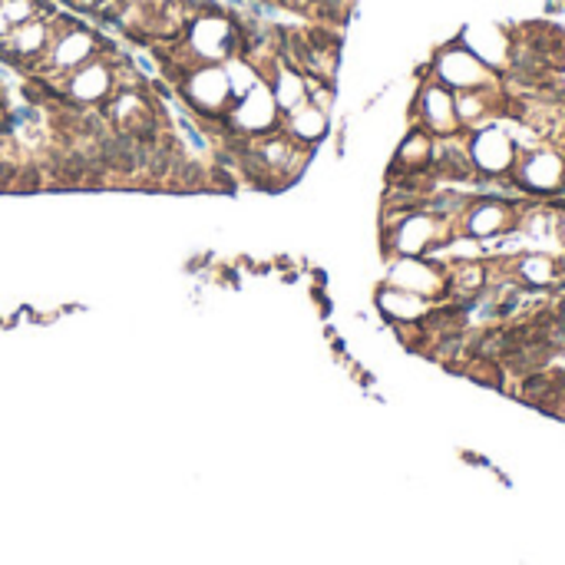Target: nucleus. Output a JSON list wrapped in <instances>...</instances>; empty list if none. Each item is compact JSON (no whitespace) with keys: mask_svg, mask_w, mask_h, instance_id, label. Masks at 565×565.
Listing matches in <instances>:
<instances>
[{"mask_svg":"<svg viewBox=\"0 0 565 565\" xmlns=\"http://www.w3.org/2000/svg\"><path fill=\"white\" fill-rule=\"evenodd\" d=\"M179 103L189 109L192 119H218L232 109V89L222 63H192L182 79L172 86Z\"/></svg>","mask_w":565,"mask_h":565,"instance_id":"2","label":"nucleus"},{"mask_svg":"<svg viewBox=\"0 0 565 565\" xmlns=\"http://www.w3.org/2000/svg\"><path fill=\"white\" fill-rule=\"evenodd\" d=\"M516 205L507 199H477L470 209L460 215V232L477 238V242H497L500 235L516 228Z\"/></svg>","mask_w":565,"mask_h":565,"instance_id":"12","label":"nucleus"},{"mask_svg":"<svg viewBox=\"0 0 565 565\" xmlns=\"http://www.w3.org/2000/svg\"><path fill=\"white\" fill-rule=\"evenodd\" d=\"M46 185V169L40 162H20L13 179V195H33Z\"/></svg>","mask_w":565,"mask_h":565,"instance_id":"19","label":"nucleus"},{"mask_svg":"<svg viewBox=\"0 0 565 565\" xmlns=\"http://www.w3.org/2000/svg\"><path fill=\"white\" fill-rule=\"evenodd\" d=\"M513 278L530 291H553L565 285L563 262L553 252H523L513 258Z\"/></svg>","mask_w":565,"mask_h":565,"instance_id":"14","label":"nucleus"},{"mask_svg":"<svg viewBox=\"0 0 565 565\" xmlns=\"http://www.w3.org/2000/svg\"><path fill=\"white\" fill-rule=\"evenodd\" d=\"M434 162V136L420 126H411V132L397 142L394 159H391V179H404V175H420L430 172Z\"/></svg>","mask_w":565,"mask_h":565,"instance_id":"15","label":"nucleus"},{"mask_svg":"<svg viewBox=\"0 0 565 565\" xmlns=\"http://www.w3.org/2000/svg\"><path fill=\"white\" fill-rule=\"evenodd\" d=\"M387 285L407 288L420 298H430L434 305L447 301V265L434 255L417 258V255H394L384 271Z\"/></svg>","mask_w":565,"mask_h":565,"instance_id":"8","label":"nucleus"},{"mask_svg":"<svg viewBox=\"0 0 565 565\" xmlns=\"http://www.w3.org/2000/svg\"><path fill=\"white\" fill-rule=\"evenodd\" d=\"M467 146H470V162L480 182H510L520 162V146L500 119L467 132Z\"/></svg>","mask_w":565,"mask_h":565,"instance_id":"4","label":"nucleus"},{"mask_svg":"<svg viewBox=\"0 0 565 565\" xmlns=\"http://www.w3.org/2000/svg\"><path fill=\"white\" fill-rule=\"evenodd\" d=\"M56 89H60V99L76 106V109H99L113 96V89H116L113 63L99 53L96 60L83 63L70 76H63Z\"/></svg>","mask_w":565,"mask_h":565,"instance_id":"10","label":"nucleus"},{"mask_svg":"<svg viewBox=\"0 0 565 565\" xmlns=\"http://www.w3.org/2000/svg\"><path fill=\"white\" fill-rule=\"evenodd\" d=\"M563 271H565V258H563Z\"/></svg>","mask_w":565,"mask_h":565,"instance_id":"22","label":"nucleus"},{"mask_svg":"<svg viewBox=\"0 0 565 565\" xmlns=\"http://www.w3.org/2000/svg\"><path fill=\"white\" fill-rule=\"evenodd\" d=\"M222 66H225V76H228L232 99H242V96H248L258 83H265L262 73H258V66H255L248 56H228Z\"/></svg>","mask_w":565,"mask_h":565,"instance_id":"18","label":"nucleus"},{"mask_svg":"<svg viewBox=\"0 0 565 565\" xmlns=\"http://www.w3.org/2000/svg\"><path fill=\"white\" fill-rule=\"evenodd\" d=\"M103 43H106V36H103L99 30H93L89 23L76 20L70 30H63V33H56V36L50 40L43 60L36 63V70H33L30 76H43V79H50L53 86H60L63 76H70V73L79 70L83 63L96 60V56L103 53Z\"/></svg>","mask_w":565,"mask_h":565,"instance_id":"3","label":"nucleus"},{"mask_svg":"<svg viewBox=\"0 0 565 565\" xmlns=\"http://www.w3.org/2000/svg\"><path fill=\"white\" fill-rule=\"evenodd\" d=\"M374 308L381 311V318L391 328H424L437 311V305L430 298H420L407 288L387 285V281L374 291Z\"/></svg>","mask_w":565,"mask_h":565,"instance_id":"13","label":"nucleus"},{"mask_svg":"<svg viewBox=\"0 0 565 565\" xmlns=\"http://www.w3.org/2000/svg\"><path fill=\"white\" fill-rule=\"evenodd\" d=\"M510 185L516 192L536 195V199H550L565 192V152L559 146H536L520 152V162L510 175Z\"/></svg>","mask_w":565,"mask_h":565,"instance_id":"6","label":"nucleus"},{"mask_svg":"<svg viewBox=\"0 0 565 565\" xmlns=\"http://www.w3.org/2000/svg\"><path fill=\"white\" fill-rule=\"evenodd\" d=\"M265 83L271 86V96H275L281 116H285V113H295L298 106L308 103V73L298 70L295 63H288L285 56H281V63L275 66V73H271Z\"/></svg>","mask_w":565,"mask_h":565,"instance_id":"17","label":"nucleus"},{"mask_svg":"<svg viewBox=\"0 0 565 565\" xmlns=\"http://www.w3.org/2000/svg\"><path fill=\"white\" fill-rule=\"evenodd\" d=\"M559 242H563L565 252V205H559Z\"/></svg>","mask_w":565,"mask_h":565,"instance_id":"21","label":"nucleus"},{"mask_svg":"<svg viewBox=\"0 0 565 565\" xmlns=\"http://www.w3.org/2000/svg\"><path fill=\"white\" fill-rule=\"evenodd\" d=\"M454 238V222L427 209H384V252L394 255H437Z\"/></svg>","mask_w":565,"mask_h":565,"instance_id":"1","label":"nucleus"},{"mask_svg":"<svg viewBox=\"0 0 565 565\" xmlns=\"http://www.w3.org/2000/svg\"><path fill=\"white\" fill-rule=\"evenodd\" d=\"M457 40L480 60L487 63L497 76H510L513 70V56H516V33L497 20H473L467 23Z\"/></svg>","mask_w":565,"mask_h":565,"instance_id":"9","label":"nucleus"},{"mask_svg":"<svg viewBox=\"0 0 565 565\" xmlns=\"http://www.w3.org/2000/svg\"><path fill=\"white\" fill-rule=\"evenodd\" d=\"M427 76H434L437 83H444L447 89L454 93H463V89H490V86H500L503 76H497L487 63H480L460 40H450L444 43L430 66H427Z\"/></svg>","mask_w":565,"mask_h":565,"instance_id":"5","label":"nucleus"},{"mask_svg":"<svg viewBox=\"0 0 565 565\" xmlns=\"http://www.w3.org/2000/svg\"><path fill=\"white\" fill-rule=\"evenodd\" d=\"M17 159H10V156H0V195L3 192H13V179H17Z\"/></svg>","mask_w":565,"mask_h":565,"instance_id":"20","label":"nucleus"},{"mask_svg":"<svg viewBox=\"0 0 565 565\" xmlns=\"http://www.w3.org/2000/svg\"><path fill=\"white\" fill-rule=\"evenodd\" d=\"M281 129H285L295 142H301V146H308V149H318V146L331 136V113H324V109L305 103V106H298L295 113H285Z\"/></svg>","mask_w":565,"mask_h":565,"instance_id":"16","label":"nucleus"},{"mask_svg":"<svg viewBox=\"0 0 565 565\" xmlns=\"http://www.w3.org/2000/svg\"><path fill=\"white\" fill-rule=\"evenodd\" d=\"M411 126L427 129L434 139L463 132L460 119H457V93L424 73V79L411 99Z\"/></svg>","mask_w":565,"mask_h":565,"instance_id":"7","label":"nucleus"},{"mask_svg":"<svg viewBox=\"0 0 565 565\" xmlns=\"http://www.w3.org/2000/svg\"><path fill=\"white\" fill-rule=\"evenodd\" d=\"M281 109L271 96V86L268 83H258L248 96L235 99L232 109L225 113V122L235 136H248V139H258V136H268L275 129H281Z\"/></svg>","mask_w":565,"mask_h":565,"instance_id":"11","label":"nucleus"}]
</instances>
